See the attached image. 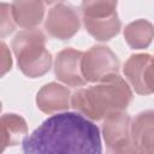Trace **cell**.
I'll return each mask as SVG.
<instances>
[{
	"label": "cell",
	"instance_id": "1",
	"mask_svg": "<svg viewBox=\"0 0 154 154\" xmlns=\"http://www.w3.org/2000/svg\"><path fill=\"white\" fill-rule=\"evenodd\" d=\"M24 153H90L102 152L99 128L79 112L51 116L22 141Z\"/></svg>",
	"mask_w": 154,
	"mask_h": 154
},
{
	"label": "cell",
	"instance_id": "2",
	"mask_svg": "<svg viewBox=\"0 0 154 154\" xmlns=\"http://www.w3.org/2000/svg\"><path fill=\"white\" fill-rule=\"evenodd\" d=\"M132 91L118 73L107 76L95 85L81 88L71 96V106L90 120L105 119L108 114L125 111Z\"/></svg>",
	"mask_w": 154,
	"mask_h": 154
},
{
	"label": "cell",
	"instance_id": "3",
	"mask_svg": "<svg viewBox=\"0 0 154 154\" xmlns=\"http://www.w3.org/2000/svg\"><path fill=\"white\" fill-rule=\"evenodd\" d=\"M12 51L19 70L29 78L46 75L52 66V55L46 48V36L38 29H25L12 40Z\"/></svg>",
	"mask_w": 154,
	"mask_h": 154
},
{
	"label": "cell",
	"instance_id": "4",
	"mask_svg": "<svg viewBox=\"0 0 154 154\" xmlns=\"http://www.w3.org/2000/svg\"><path fill=\"white\" fill-rule=\"evenodd\" d=\"M102 135L109 153H135L131 141V117L125 111L111 113L105 118Z\"/></svg>",
	"mask_w": 154,
	"mask_h": 154
},
{
	"label": "cell",
	"instance_id": "5",
	"mask_svg": "<svg viewBox=\"0 0 154 154\" xmlns=\"http://www.w3.org/2000/svg\"><path fill=\"white\" fill-rule=\"evenodd\" d=\"M82 73L87 82H100L107 76L118 73L119 60L106 46H93L82 57Z\"/></svg>",
	"mask_w": 154,
	"mask_h": 154
},
{
	"label": "cell",
	"instance_id": "6",
	"mask_svg": "<svg viewBox=\"0 0 154 154\" xmlns=\"http://www.w3.org/2000/svg\"><path fill=\"white\" fill-rule=\"evenodd\" d=\"M81 19L72 6L57 4L53 6L45 20L47 34L57 40H69L79 30Z\"/></svg>",
	"mask_w": 154,
	"mask_h": 154
},
{
	"label": "cell",
	"instance_id": "7",
	"mask_svg": "<svg viewBox=\"0 0 154 154\" xmlns=\"http://www.w3.org/2000/svg\"><path fill=\"white\" fill-rule=\"evenodd\" d=\"M82 57L83 52L73 48H65L60 51L54 61V72L57 78L70 87H82L87 83L82 73Z\"/></svg>",
	"mask_w": 154,
	"mask_h": 154
},
{
	"label": "cell",
	"instance_id": "8",
	"mask_svg": "<svg viewBox=\"0 0 154 154\" xmlns=\"http://www.w3.org/2000/svg\"><path fill=\"white\" fill-rule=\"evenodd\" d=\"M131 141L135 153H154V111L138 113L131 120Z\"/></svg>",
	"mask_w": 154,
	"mask_h": 154
},
{
	"label": "cell",
	"instance_id": "9",
	"mask_svg": "<svg viewBox=\"0 0 154 154\" xmlns=\"http://www.w3.org/2000/svg\"><path fill=\"white\" fill-rule=\"evenodd\" d=\"M70 90L55 82L43 85L36 95V105L40 111L47 114L65 111L71 106Z\"/></svg>",
	"mask_w": 154,
	"mask_h": 154
},
{
	"label": "cell",
	"instance_id": "10",
	"mask_svg": "<svg viewBox=\"0 0 154 154\" xmlns=\"http://www.w3.org/2000/svg\"><path fill=\"white\" fill-rule=\"evenodd\" d=\"M43 0H13L11 12L14 23L24 29H34L45 16Z\"/></svg>",
	"mask_w": 154,
	"mask_h": 154
},
{
	"label": "cell",
	"instance_id": "11",
	"mask_svg": "<svg viewBox=\"0 0 154 154\" xmlns=\"http://www.w3.org/2000/svg\"><path fill=\"white\" fill-rule=\"evenodd\" d=\"M150 57L152 55L149 54H134L126 60L123 67V72L128 82L135 91L141 95H149L144 83V75Z\"/></svg>",
	"mask_w": 154,
	"mask_h": 154
},
{
	"label": "cell",
	"instance_id": "12",
	"mask_svg": "<svg viewBox=\"0 0 154 154\" xmlns=\"http://www.w3.org/2000/svg\"><path fill=\"white\" fill-rule=\"evenodd\" d=\"M28 135V125L23 117L16 113H5L1 117V144L6 147L19 144Z\"/></svg>",
	"mask_w": 154,
	"mask_h": 154
},
{
	"label": "cell",
	"instance_id": "13",
	"mask_svg": "<svg viewBox=\"0 0 154 154\" xmlns=\"http://www.w3.org/2000/svg\"><path fill=\"white\" fill-rule=\"evenodd\" d=\"M124 38L132 49H144L154 38V25L146 19L131 22L124 29Z\"/></svg>",
	"mask_w": 154,
	"mask_h": 154
},
{
	"label": "cell",
	"instance_id": "14",
	"mask_svg": "<svg viewBox=\"0 0 154 154\" xmlns=\"http://www.w3.org/2000/svg\"><path fill=\"white\" fill-rule=\"evenodd\" d=\"M85 30L97 41H108L119 34L122 23L118 14L105 19H85L83 18Z\"/></svg>",
	"mask_w": 154,
	"mask_h": 154
},
{
	"label": "cell",
	"instance_id": "15",
	"mask_svg": "<svg viewBox=\"0 0 154 154\" xmlns=\"http://www.w3.org/2000/svg\"><path fill=\"white\" fill-rule=\"evenodd\" d=\"M118 0H82V14L85 19H105L117 14Z\"/></svg>",
	"mask_w": 154,
	"mask_h": 154
},
{
	"label": "cell",
	"instance_id": "16",
	"mask_svg": "<svg viewBox=\"0 0 154 154\" xmlns=\"http://www.w3.org/2000/svg\"><path fill=\"white\" fill-rule=\"evenodd\" d=\"M14 19L11 12V5L1 4V36H6L14 30Z\"/></svg>",
	"mask_w": 154,
	"mask_h": 154
},
{
	"label": "cell",
	"instance_id": "17",
	"mask_svg": "<svg viewBox=\"0 0 154 154\" xmlns=\"http://www.w3.org/2000/svg\"><path fill=\"white\" fill-rule=\"evenodd\" d=\"M144 83L148 90V94H154V57H150V60L146 69Z\"/></svg>",
	"mask_w": 154,
	"mask_h": 154
},
{
	"label": "cell",
	"instance_id": "18",
	"mask_svg": "<svg viewBox=\"0 0 154 154\" xmlns=\"http://www.w3.org/2000/svg\"><path fill=\"white\" fill-rule=\"evenodd\" d=\"M1 54H2V60H1V75L4 76L8 70H11V66H12L11 53H10L7 46H6L4 42L1 43Z\"/></svg>",
	"mask_w": 154,
	"mask_h": 154
},
{
	"label": "cell",
	"instance_id": "19",
	"mask_svg": "<svg viewBox=\"0 0 154 154\" xmlns=\"http://www.w3.org/2000/svg\"><path fill=\"white\" fill-rule=\"evenodd\" d=\"M43 1L48 5H52V4H57V2H60V1H64V0H43Z\"/></svg>",
	"mask_w": 154,
	"mask_h": 154
}]
</instances>
